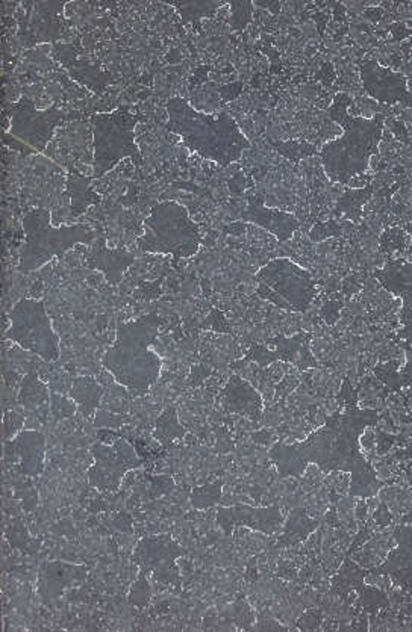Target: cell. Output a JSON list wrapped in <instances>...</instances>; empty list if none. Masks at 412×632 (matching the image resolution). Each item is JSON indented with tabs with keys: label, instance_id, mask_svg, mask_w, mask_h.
Listing matches in <instances>:
<instances>
[{
	"label": "cell",
	"instance_id": "obj_10",
	"mask_svg": "<svg viewBox=\"0 0 412 632\" xmlns=\"http://www.w3.org/2000/svg\"><path fill=\"white\" fill-rule=\"evenodd\" d=\"M186 554L188 551L173 538L172 534H158L146 536L136 543L132 561L155 583L163 584L166 587L181 588L182 578L177 560Z\"/></svg>",
	"mask_w": 412,
	"mask_h": 632
},
{
	"label": "cell",
	"instance_id": "obj_2",
	"mask_svg": "<svg viewBox=\"0 0 412 632\" xmlns=\"http://www.w3.org/2000/svg\"><path fill=\"white\" fill-rule=\"evenodd\" d=\"M352 102L354 99L347 93H338L332 100L327 114L343 129V134L325 144L318 156L331 182L357 188V184L364 186L373 179L368 173L370 162L379 150L386 117L382 114L370 118L350 115Z\"/></svg>",
	"mask_w": 412,
	"mask_h": 632
},
{
	"label": "cell",
	"instance_id": "obj_17",
	"mask_svg": "<svg viewBox=\"0 0 412 632\" xmlns=\"http://www.w3.org/2000/svg\"><path fill=\"white\" fill-rule=\"evenodd\" d=\"M282 515L279 508H254L249 506L220 507L217 510V525L223 533L231 534L236 527L272 534L281 527Z\"/></svg>",
	"mask_w": 412,
	"mask_h": 632
},
{
	"label": "cell",
	"instance_id": "obj_4",
	"mask_svg": "<svg viewBox=\"0 0 412 632\" xmlns=\"http://www.w3.org/2000/svg\"><path fill=\"white\" fill-rule=\"evenodd\" d=\"M166 109L167 129L181 136L188 150L223 168L240 161L250 148L249 139L227 113H200L182 97L168 99Z\"/></svg>",
	"mask_w": 412,
	"mask_h": 632
},
{
	"label": "cell",
	"instance_id": "obj_22",
	"mask_svg": "<svg viewBox=\"0 0 412 632\" xmlns=\"http://www.w3.org/2000/svg\"><path fill=\"white\" fill-rule=\"evenodd\" d=\"M68 396L77 404L82 416L91 419L95 416V410L102 401L104 389L95 377H76L73 378L72 389L68 392Z\"/></svg>",
	"mask_w": 412,
	"mask_h": 632
},
{
	"label": "cell",
	"instance_id": "obj_23",
	"mask_svg": "<svg viewBox=\"0 0 412 632\" xmlns=\"http://www.w3.org/2000/svg\"><path fill=\"white\" fill-rule=\"evenodd\" d=\"M186 435V426H181L176 408L167 407L155 422L154 436L159 444L170 446Z\"/></svg>",
	"mask_w": 412,
	"mask_h": 632
},
{
	"label": "cell",
	"instance_id": "obj_13",
	"mask_svg": "<svg viewBox=\"0 0 412 632\" xmlns=\"http://www.w3.org/2000/svg\"><path fill=\"white\" fill-rule=\"evenodd\" d=\"M359 77L366 93L379 104L412 108V91L409 90L408 79L402 73L395 72L375 59H364L359 63Z\"/></svg>",
	"mask_w": 412,
	"mask_h": 632
},
{
	"label": "cell",
	"instance_id": "obj_3",
	"mask_svg": "<svg viewBox=\"0 0 412 632\" xmlns=\"http://www.w3.org/2000/svg\"><path fill=\"white\" fill-rule=\"evenodd\" d=\"M164 319L156 314L118 324L116 341L105 353L102 365L118 385L134 396L145 395L159 380L163 359L152 350Z\"/></svg>",
	"mask_w": 412,
	"mask_h": 632
},
{
	"label": "cell",
	"instance_id": "obj_11",
	"mask_svg": "<svg viewBox=\"0 0 412 632\" xmlns=\"http://www.w3.org/2000/svg\"><path fill=\"white\" fill-rule=\"evenodd\" d=\"M93 465L86 477L91 487L102 494H116L127 472L136 471L143 465L136 449L127 440L114 439L113 444H95L91 446Z\"/></svg>",
	"mask_w": 412,
	"mask_h": 632
},
{
	"label": "cell",
	"instance_id": "obj_26",
	"mask_svg": "<svg viewBox=\"0 0 412 632\" xmlns=\"http://www.w3.org/2000/svg\"><path fill=\"white\" fill-rule=\"evenodd\" d=\"M220 497H222V485L220 483L196 487L191 494V506L195 507L196 510L211 508V507L220 503Z\"/></svg>",
	"mask_w": 412,
	"mask_h": 632
},
{
	"label": "cell",
	"instance_id": "obj_1",
	"mask_svg": "<svg viewBox=\"0 0 412 632\" xmlns=\"http://www.w3.org/2000/svg\"><path fill=\"white\" fill-rule=\"evenodd\" d=\"M347 396L343 407L327 417V422L297 444L277 442L268 457L276 466L279 478H300L311 465L325 472H346L352 477L350 495L367 497L375 494L377 471L361 451V436L377 419V410L359 408L352 398V386L345 381Z\"/></svg>",
	"mask_w": 412,
	"mask_h": 632
},
{
	"label": "cell",
	"instance_id": "obj_6",
	"mask_svg": "<svg viewBox=\"0 0 412 632\" xmlns=\"http://www.w3.org/2000/svg\"><path fill=\"white\" fill-rule=\"evenodd\" d=\"M202 246L199 226L191 220L186 207L175 200L156 203L145 220V234L136 239L141 253L170 255L188 259Z\"/></svg>",
	"mask_w": 412,
	"mask_h": 632
},
{
	"label": "cell",
	"instance_id": "obj_27",
	"mask_svg": "<svg viewBox=\"0 0 412 632\" xmlns=\"http://www.w3.org/2000/svg\"><path fill=\"white\" fill-rule=\"evenodd\" d=\"M150 597H152V587H150L147 575L138 570V578H136V583L132 584L131 590H129V604L140 608V610H145L149 607Z\"/></svg>",
	"mask_w": 412,
	"mask_h": 632
},
{
	"label": "cell",
	"instance_id": "obj_19",
	"mask_svg": "<svg viewBox=\"0 0 412 632\" xmlns=\"http://www.w3.org/2000/svg\"><path fill=\"white\" fill-rule=\"evenodd\" d=\"M134 262V253L123 248H109L105 238H95L85 255L86 266L104 274L111 286H117L122 283L123 276Z\"/></svg>",
	"mask_w": 412,
	"mask_h": 632
},
{
	"label": "cell",
	"instance_id": "obj_15",
	"mask_svg": "<svg viewBox=\"0 0 412 632\" xmlns=\"http://www.w3.org/2000/svg\"><path fill=\"white\" fill-rule=\"evenodd\" d=\"M309 337L311 335L300 333L291 339H272L267 346H255L245 360H252L261 366H267L276 360L296 365L300 369L317 366L309 351Z\"/></svg>",
	"mask_w": 412,
	"mask_h": 632
},
{
	"label": "cell",
	"instance_id": "obj_7",
	"mask_svg": "<svg viewBox=\"0 0 412 632\" xmlns=\"http://www.w3.org/2000/svg\"><path fill=\"white\" fill-rule=\"evenodd\" d=\"M140 118L127 108L95 114L91 117L95 148L91 179H102L125 157H132L136 166L143 164V155L136 143V126Z\"/></svg>",
	"mask_w": 412,
	"mask_h": 632
},
{
	"label": "cell",
	"instance_id": "obj_29",
	"mask_svg": "<svg viewBox=\"0 0 412 632\" xmlns=\"http://www.w3.org/2000/svg\"><path fill=\"white\" fill-rule=\"evenodd\" d=\"M400 377H402V386H408L412 389V348L407 351V364L400 371Z\"/></svg>",
	"mask_w": 412,
	"mask_h": 632
},
{
	"label": "cell",
	"instance_id": "obj_28",
	"mask_svg": "<svg viewBox=\"0 0 412 632\" xmlns=\"http://www.w3.org/2000/svg\"><path fill=\"white\" fill-rule=\"evenodd\" d=\"M276 150L281 153L282 156L293 159V161H299V159H304V157H308L314 155V153H317V150L311 144L296 143V141L277 143Z\"/></svg>",
	"mask_w": 412,
	"mask_h": 632
},
{
	"label": "cell",
	"instance_id": "obj_21",
	"mask_svg": "<svg viewBox=\"0 0 412 632\" xmlns=\"http://www.w3.org/2000/svg\"><path fill=\"white\" fill-rule=\"evenodd\" d=\"M86 575L85 566L67 565L61 561L45 563L41 569L40 583L43 595L49 597H58L64 588L81 581Z\"/></svg>",
	"mask_w": 412,
	"mask_h": 632
},
{
	"label": "cell",
	"instance_id": "obj_14",
	"mask_svg": "<svg viewBox=\"0 0 412 632\" xmlns=\"http://www.w3.org/2000/svg\"><path fill=\"white\" fill-rule=\"evenodd\" d=\"M375 276L387 292L402 301V330L399 336L412 346V262L405 259L388 260L381 269H377Z\"/></svg>",
	"mask_w": 412,
	"mask_h": 632
},
{
	"label": "cell",
	"instance_id": "obj_12",
	"mask_svg": "<svg viewBox=\"0 0 412 632\" xmlns=\"http://www.w3.org/2000/svg\"><path fill=\"white\" fill-rule=\"evenodd\" d=\"M9 134L36 152H43L56 127L64 125L67 113L54 105L45 111H38L35 102L27 97L11 105L8 108Z\"/></svg>",
	"mask_w": 412,
	"mask_h": 632
},
{
	"label": "cell",
	"instance_id": "obj_9",
	"mask_svg": "<svg viewBox=\"0 0 412 632\" xmlns=\"http://www.w3.org/2000/svg\"><path fill=\"white\" fill-rule=\"evenodd\" d=\"M8 319L9 327L4 333L6 341L17 344L45 362L59 360V336L52 327L45 300L22 298L9 310Z\"/></svg>",
	"mask_w": 412,
	"mask_h": 632
},
{
	"label": "cell",
	"instance_id": "obj_30",
	"mask_svg": "<svg viewBox=\"0 0 412 632\" xmlns=\"http://www.w3.org/2000/svg\"><path fill=\"white\" fill-rule=\"evenodd\" d=\"M407 230H408V234L411 235V236H412V225L407 226ZM409 252H411V255H412V244H411V248H409Z\"/></svg>",
	"mask_w": 412,
	"mask_h": 632
},
{
	"label": "cell",
	"instance_id": "obj_5",
	"mask_svg": "<svg viewBox=\"0 0 412 632\" xmlns=\"http://www.w3.org/2000/svg\"><path fill=\"white\" fill-rule=\"evenodd\" d=\"M25 243L18 253L17 269L27 274L45 266L50 259L61 257L77 244H93L97 234L88 225H52L50 212L45 207H35L22 218Z\"/></svg>",
	"mask_w": 412,
	"mask_h": 632
},
{
	"label": "cell",
	"instance_id": "obj_18",
	"mask_svg": "<svg viewBox=\"0 0 412 632\" xmlns=\"http://www.w3.org/2000/svg\"><path fill=\"white\" fill-rule=\"evenodd\" d=\"M247 200V209L241 212V220L263 227L268 234L275 235L279 243H286L295 235L296 230L299 229V220L290 212L264 206L261 194H252Z\"/></svg>",
	"mask_w": 412,
	"mask_h": 632
},
{
	"label": "cell",
	"instance_id": "obj_16",
	"mask_svg": "<svg viewBox=\"0 0 412 632\" xmlns=\"http://www.w3.org/2000/svg\"><path fill=\"white\" fill-rule=\"evenodd\" d=\"M5 458L17 463L18 471L25 476H41L45 469V435L36 430H23L13 440L5 442Z\"/></svg>",
	"mask_w": 412,
	"mask_h": 632
},
{
	"label": "cell",
	"instance_id": "obj_24",
	"mask_svg": "<svg viewBox=\"0 0 412 632\" xmlns=\"http://www.w3.org/2000/svg\"><path fill=\"white\" fill-rule=\"evenodd\" d=\"M93 179H84L81 176L70 173L68 175L67 186L70 198H72V209L77 214L85 211L90 205H97L100 198L95 196L90 188V182Z\"/></svg>",
	"mask_w": 412,
	"mask_h": 632
},
{
	"label": "cell",
	"instance_id": "obj_20",
	"mask_svg": "<svg viewBox=\"0 0 412 632\" xmlns=\"http://www.w3.org/2000/svg\"><path fill=\"white\" fill-rule=\"evenodd\" d=\"M222 403L227 412L238 413L252 421H258L263 416V398L240 376L229 378L223 389Z\"/></svg>",
	"mask_w": 412,
	"mask_h": 632
},
{
	"label": "cell",
	"instance_id": "obj_8",
	"mask_svg": "<svg viewBox=\"0 0 412 632\" xmlns=\"http://www.w3.org/2000/svg\"><path fill=\"white\" fill-rule=\"evenodd\" d=\"M256 294L279 309L304 314L317 296V282L308 269L288 257L270 260L255 274Z\"/></svg>",
	"mask_w": 412,
	"mask_h": 632
},
{
	"label": "cell",
	"instance_id": "obj_25",
	"mask_svg": "<svg viewBox=\"0 0 412 632\" xmlns=\"http://www.w3.org/2000/svg\"><path fill=\"white\" fill-rule=\"evenodd\" d=\"M47 401V389L45 386L36 378L35 374H29L23 380L22 390H20V403L23 406H36V404Z\"/></svg>",
	"mask_w": 412,
	"mask_h": 632
}]
</instances>
